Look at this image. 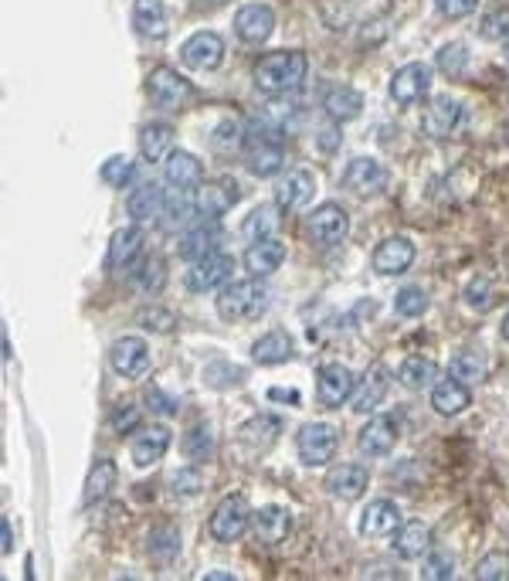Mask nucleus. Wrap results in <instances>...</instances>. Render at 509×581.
<instances>
[{"mask_svg":"<svg viewBox=\"0 0 509 581\" xmlns=\"http://www.w3.org/2000/svg\"><path fill=\"white\" fill-rule=\"evenodd\" d=\"M309 75V62L303 51H272V55L258 58L255 65V89L265 96H289V92L303 89Z\"/></svg>","mask_w":509,"mask_h":581,"instance_id":"obj_1","label":"nucleus"},{"mask_svg":"<svg viewBox=\"0 0 509 581\" xmlns=\"http://www.w3.org/2000/svg\"><path fill=\"white\" fill-rule=\"evenodd\" d=\"M272 293L265 289L258 279H241V283H228L218 293V316L224 323H241V320H255L269 310Z\"/></svg>","mask_w":509,"mask_h":581,"instance_id":"obj_2","label":"nucleus"},{"mask_svg":"<svg viewBox=\"0 0 509 581\" xmlns=\"http://www.w3.org/2000/svg\"><path fill=\"white\" fill-rule=\"evenodd\" d=\"M146 96H150L153 106L163 109V113H180V109L194 99V85L187 82L184 75H177L174 68L160 65L146 75Z\"/></svg>","mask_w":509,"mask_h":581,"instance_id":"obj_3","label":"nucleus"},{"mask_svg":"<svg viewBox=\"0 0 509 581\" xmlns=\"http://www.w3.org/2000/svg\"><path fill=\"white\" fill-rule=\"evenodd\" d=\"M336 449H340V429L330 422H309L296 435V452L309 469L333 463Z\"/></svg>","mask_w":509,"mask_h":581,"instance_id":"obj_4","label":"nucleus"},{"mask_svg":"<svg viewBox=\"0 0 509 581\" xmlns=\"http://www.w3.org/2000/svg\"><path fill=\"white\" fill-rule=\"evenodd\" d=\"M245 160L248 170L255 177H275L286 164V150H282V140L272 126H262L258 133L245 136Z\"/></svg>","mask_w":509,"mask_h":581,"instance_id":"obj_5","label":"nucleus"},{"mask_svg":"<svg viewBox=\"0 0 509 581\" xmlns=\"http://www.w3.org/2000/svg\"><path fill=\"white\" fill-rule=\"evenodd\" d=\"M248 527H252V510H248L245 497H224L218 507H214L211 520H207V531H211L214 541H221V544L238 541Z\"/></svg>","mask_w":509,"mask_h":581,"instance_id":"obj_6","label":"nucleus"},{"mask_svg":"<svg viewBox=\"0 0 509 581\" xmlns=\"http://www.w3.org/2000/svg\"><path fill=\"white\" fill-rule=\"evenodd\" d=\"M309 235H313V242L323 245V249H336V245H343V238L350 235L347 211H343L340 204H333V201L319 204L313 215H309Z\"/></svg>","mask_w":509,"mask_h":581,"instance_id":"obj_7","label":"nucleus"},{"mask_svg":"<svg viewBox=\"0 0 509 581\" xmlns=\"http://www.w3.org/2000/svg\"><path fill=\"white\" fill-rule=\"evenodd\" d=\"M231 272H235V259L224 252H214L201 262H191V269H187V276H184V286L191 289V293H211V289H218V286H228Z\"/></svg>","mask_w":509,"mask_h":581,"instance_id":"obj_8","label":"nucleus"},{"mask_svg":"<svg viewBox=\"0 0 509 581\" xmlns=\"http://www.w3.org/2000/svg\"><path fill=\"white\" fill-rule=\"evenodd\" d=\"M353 388H357V378H353V371L347 364L333 361V364H323L316 374V398L319 405L326 408H340L343 401L353 398Z\"/></svg>","mask_w":509,"mask_h":581,"instance_id":"obj_9","label":"nucleus"},{"mask_svg":"<svg viewBox=\"0 0 509 581\" xmlns=\"http://www.w3.org/2000/svg\"><path fill=\"white\" fill-rule=\"evenodd\" d=\"M180 62L187 68H194V72H214V68L224 62L221 34H214V31L191 34V38L184 41V48H180Z\"/></svg>","mask_w":509,"mask_h":581,"instance_id":"obj_10","label":"nucleus"},{"mask_svg":"<svg viewBox=\"0 0 509 581\" xmlns=\"http://www.w3.org/2000/svg\"><path fill=\"white\" fill-rule=\"evenodd\" d=\"M109 364L123 378H143L150 371V344L143 337H119L109 347Z\"/></svg>","mask_w":509,"mask_h":581,"instance_id":"obj_11","label":"nucleus"},{"mask_svg":"<svg viewBox=\"0 0 509 581\" xmlns=\"http://www.w3.org/2000/svg\"><path fill=\"white\" fill-rule=\"evenodd\" d=\"M241 201V187L231 177H214L197 187V211L204 218H221Z\"/></svg>","mask_w":509,"mask_h":581,"instance_id":"obj_12","label":"nucleus"},{"mask_svg":"<svg viewBox=\"0 0 509 581\" xmlns=\"http://www.w3.org/2000/svg\"><path fill=\"white\" fill-rule=\"evenodd\" d=\"M431 92V68L421 65V62H411L394 72L391 79V99L398 102V106H414V102H421Z\"/></svg>","mask_w":509,"mask_h":581,"instance_id":"obj_13","label":"nucleus"},{"mask_svg":"<svg viewBox=\"0 0 509 581\" xmlns=\"http://www.w3.org/2000/svg\"><path fill=\"white\" fill-rule=\"evenodd\" d=\"M275 31V11L269 4H245L235 14V34L245 45H265Z\"/></svg>","mask_w":509,"mask_h":581,"instance_id":"obj_14","label":"nucleus"},{"mask_svg":"<svg viewBox=\"0 0 509 581\" xmlns=\"http://www.w3.org/2000/svg\"><path fill=\"white\" fill-rule=\"evenodd\" d=\"M462 116L465 113H462L459 99L438 96V99H431V106L425 109V116H421V130H425L431 140H445V136H452L462 126Z\"/></svg>","mask_w":509,"mask_h":581,"instance_id":"obj_15","label":"nucleus"},{"mask_svg":"<svg viewBox=\"0 0 509 581\" xmlns=\"http://www.w3.org/2000/svg\"><path fill=\"white\" fill-rule=\"evenodd\" d=\"M343 184H347L353 194H360V198H374V194H381V191H384L387 170H384L381 160H374V157H357V160H350V164H347Z\"/></svg>","mask_w":509,"mask_h":581,"instance_id":"obj_16","label":"nucleus"},{"mask_svg":"<svg viewBox=\"0 0 509 581\" xmlns=\"http://www.w3.org/2000/svg\"><path fill=\"white\" fill-rule=\"evenodd\" d=\"M218 242H221V228H218V221H214V218L197 221V225L187 228L184 238H180L177 255H180V259H184V262H201V259H207V255L218 252Z\"/></svg>","mask_w":509,"mask_h":581,"instance_id":"obj_17","label":"nucleus"},{"mask_svg":"<svg viewBox=\"0 0 509 581\" xmlns=\"http://www.w3.org/2000/svg\"><path fill=\"white\" fill-rule=\"evenodd\" d=\"M170 449V429L167 425H146V429H136L133 435V446H129V456H133V463L146 469L153 463H160L163 456H167Z\"/></svg>","mask_w":509,"mask_h":581,"instance_id":"obj_18","label":"nucleus"},{"mask_svg":"<svg viewBox=\"0 0 509 581\" xmlns=\"http://www.w3.org/2000/svg\"><path fill=\"white\" fill-rule=\"evenodd\" d=\"M163 181L170 187H177V191H197V187L204 184L201 160L187 150H174L167 157V164H163Z\"/></svg>","mask_w":509,"mask_h":581,"instance_id":"obj_19","label":"nucleus"},{"mask_svg":"<svg viewBox=\"0 0 509 581\" xmlns=\"http://www.w3.org/2000/svg\"><path fill=\"white\" fill-rule=\"evenodd\" d=\"M387 384H391V374H387V367L374 364L367 367V374L360 378V384L353 388V412L360 415H370L381 408V401L387 398Z\"/></svg>","mask_w":509,"mask_h":581,"instance_id":"obj_20","label":"nucleus"},{"mask_svg":"<svg viewBox=\"0 0 509 581\" xmlns=\"http://www.w3.org/2000/svg\"><path fill=\"white\" fill-rule=\"evenodd\" d=\"M411 262H414V245L404 235L384 238L374 249V272H381V276H401V272L411 269Z\"/></svg>","mask_w":509,"mask_h":581,"instance_id":"obj_21","label":"nucleus"},{"mask_svg":"<svg viewBox=\"0 0 509 581\" xmlns=\"http://www.w3.org/2000/svg\"><path fill=\"white\" fill-rule=\"evenodd\" d=\"M316 194V177L309 170H292L282 177L279 191H275V208L279 211H299L313 201Z\"/></svg>","mask_w":509,"mask_h":581,"instance_id":"obj_22","label":"nucleus"},{"mask_svg":"<svg viewBox=\"0 0 509 581\" xmlns=\"http://www.w3.org/2000/svg\"><path fill=\"white\" fill-rule=\"evenodd\" d=\"M394 442H398V422L387 418V415H377V418H370L364 429H360L357 446H360L364 456L377 459V456H387V452L394 449Z\"/></svg>","mask_w":509,"mask_h":581,"instance_id":"obj_23","label":"nucleus"},{"mask_svg":"<svg viewBox=\"0 0 509 581\" xmlns=\"http://www.w3.org/2000/svg\"><path fill=\"white\" fill-rule=\"evenodd\" d=\"M282 262H286V245L275 235L258 238V242L248 245V252H245V269L252 272L255 279H265V276H272V272H279Z\"/></svg>","mask_w":509,"mask_h":581,"instance_id":"obj_24","label":"nucleus"},{"mask_svg":"<svg viewBox=\"0 0 509 581\" xmlns=\"http://www.w3.org/2000/svg\"><path fill=\"white\" fill-rule=\"evenodd\" d=\"M143 245H146V235H143L140 225L119 228V232L112 235V242H109L106 266L109 269H129L143 255Z\"/></svg>","mask_w":509,"mask_h":581,"instance_id":"obj_25","label":"nucleus"},{"mask_svg":"<svg viewBox=\"0 0 509 581\" xmlns=\"http://www.w3.org/2000/svg\"><path fill=\"white\" fill-rule=\"evenodd\" d=\"M252 531L262 544H282L292 531V514L286 507L269 503V507H262L252 514Z\"/></svg>","mask_w":509,"mask_h":581,"instance_id":"obj_26","label":"nucleus"},{"mask_svg":"<svg viewBox=\"0 0 509 581\" xmlns=\"http://www.w3.org/2000/svg\"><path fill=\"white\" fill-rule=\"evenodd\" d=\"M367 483H370V473H367V466H360V463H343L326 476V490H330L336 500L364 497Z\"/></svg>","mask_w":509,"mask_h":581,"instance_id":"obj_27","label":"nucleus"},{"mask_svg":"<svg viewBox=\"0 0 509 581\" xmlns=\"http://www.w3.org/2000/svg\"><path fill=\"white\" fill-rule=\"evenodd\" d=\"M401 527V510L391 500H374L360 514V534L364 537H391Z\"/></svg>","mask_w":509,"mask_h":581,"instance_id":"obj_28","label":"nucleus"},{"mask_svg":"<svg viewBox=\"0 0 509 581\" xmlns=\"http://www.w3.org/2000/svg\"><path fill=\"white\" fill-rule=\"evenodd\" d=\"M163 204H167V194H163V187L153 184V181H146V184L136 187L133 194H129L126 211H129V218H133L136 225H146V221L160 218Z\"/></svg>","mask_w":509,"mask_h":581,"instance_id":"obj_29","label":"nucleus"},{"mask_svg":"<svg viewBox=\"0 0 509 581\" xmlns=\"http://www.w3.org/2000/svg\"><path fill=\"white\" fill-rule=\"evenodd\" d=\"M472 405V391L469 384L462 381H438L435 388H431V408H435L438 415H462L465 408Z\"/></svg>","mask_w":509,"mask_h":581,"instance_id":"obj_30","label":"nucleus"},{"mask_svg":"<svg viewBox=\"0 0 509 581\" xmlns=\"http://www.w3.org/2000/svg\"><path fill=\"white\" fill-rule=\"evenodd\" d=\"M292 350H296V344H292V337L286 330H269L252 344V357H255V364L272 367V364H286L292 357Z\"/></svg>","mask_w":509,"mask_h":581,"instance_id":"obj_31","label":"nucleus"},{"mask_svg":"<svg viewBox=\"0 0 509 581\" xmlns=\"http://www.w3.org/2000/svg\"><path fill=\"white\" fill-rule=\"evenodd\" d=\"M323 109L330 113L333 123H350V119H357L360 109H364V96H360L357 89H350V85H333L323 99Z\"/></svg>","mask_w":509,"mask_h":581,"instance_id":"obj_32","label":"nucleus"},{"mask_svg":"<svg viewBox=\"0 0 509 581\" xmlns=\"http://www.w3.org/2000/svg\"><path fill=\"white\" fill-rule=\"evenodd\" d=\"M133 28L140 31V38H150V41H160L167 34V11H163L160 0H136Z\"/></svg>","mask_w":509,"mask_h":581,"instance_id":"obj_33","label":"nucleus"},{"mask_svg":"<svg viewBox=\"0 0 509 581\" xmlns=\"http://www.w3.org/2000/svg\"><path fill=\"white\" fill-rule=\"evenodd\" d=\"M428 548H431L428 524H421V520H411V524L398 527V537H394V551H398L401 558L418 561L421 554H428Z\"/></svg>","mask_w":509,"mask_h":581,"instance_id":"obj_34","label":"nucleus"},{"mask_svg":"<svg viewBox=\"0 0 509 581\" xmlns=\"http://www.w3.org/2000/svg\"><path fill=\"white\" fill-rule=\"evenodd\" d=\"M140 150L146 160H167L170 153H174V126L146 123L140 130Z\"/></svg>","mask_w":509,"mask_h":581,"instance_id":"obj_35","label":"nucleus"},{"mask_svg":"<svg viewBox=\"0 0 509 581\" xmlns=\"http://www.w3.org/2000/svg\"><path fill=\"white\" fill-rule=\"evenodd\" d=\"M129 276H133V289H136V293L153 296V293H160L163 283H167V262H163L160 255H143L140 266L129 272Z\"/></svg>","mask_w":509,"mask_h":581,"instance_id":"obj_36","label":"nucleus"},{"mask_svg":"<svg viewBox=\"0 0 509 581\" xmlns=\"http://www.w3.org/2000/svg\"><path fill=\"white\" fill-rule=\"evenodd\" d=\"M194 208H197V198H191V191H177L174 187V194H167V204H163V211H160V228L163 232L184 228L187 221H191Z\"/></svg>","mask_w":509,"mask_h":581,"instance_id":"obj_37","label":"nucleus"},{"mask_svg":"<svg viewBox=\"0 0 509 581\" xmlns=\"http://www.w3.org/2000/svg\"><path fill=\"white\" fill-rule=\"evenodd\" d=\"M119 483V469L112 459H99L96 466L89 469V480H85V503H102L116 490Z\"/></svg>","mask_w":509,"mask_h":581,"instance_id":"obj_38","label":"nucleus"},{"mask_svg":"<svg viewBox=\"0 0 509 581\" xmlns=\"http://www.w3.org/2000/svg\"><path fill=\"white\" fill-rule=\"evenodd\" d=\"M279 432H282V422L275 415H258V418H252V422H245L238 429V435H241V442L245 446H252V449H269L275 439H279Z\"/></svg>","mask_w":509,"mask_h":581,"instance_id":"obj_39","label":"nucleus"},{"mask_svg":"<svg viewBox=\"0 0 509 581\" xmlns=\"http://www.w3.org/2000/svg\"><path fill=\"white\" fill-rule=\"evenodd\" d=\"M435 378H438V364L428 361V357H408V361L398 367V381L408 391L435 388Z\"/></svg>","mask_w":509,"mask_h":581,"instance_id":"obj_40","label":"nucleus"},{"mask_svg":"<svg viewBox=\"0 0 509 581\" xmlns=\"http://www.w3.org/2000/svg\"><path fill=\"white\" fill-rule=\"evenodd\" d=\"M448 378L462 384H479L486 378V361H482L479 350H459V354L448 361Z\"/></svg>","mask_w":509,"mask_h":581,"instance_id":"obj_41","label":"nucleus"},{"mask_svg":"<svg viewBox=\"0 0 509 581\" xmlns=\"http://www.w3.org/2000/svg\"><path fill=\"white\" fill-rule=\"evenodd\" d=\"M204 381L211 384L214 391H228V388H238L245 381V371L231 361H211L204 367Z\"/></svg>","mask_w":509,"mask_h":581,"instance_id":"obj_42","label":"nucleus"},{"mask_svg":"<svg viewBox=\"0 0 509 581\" xmlns=\"http://www.w3.org/2000/svg\"><path fill=\"white\" fill-rule=\"evenodd\" d=\"M184 456L191 463H207L214 456V435H211V425H194L184 439Z\"/></svg>","mask_w":509,"mask_h":581,"instance_id":"obj_43","label":"nucleus"},{"mask_svg":"<svg viewBox=\"0 0 509 581\" xmlns=\"http://www.w3.org/2000/svg\"><path fill=\"white\" fill-rule=\"evenodd\" d=\"M394 310H398L404 320H418V316L428 313V293L421 286H404L398 296H394Z\"/></svg>","mask_w":509,"mask_h":581,"instance_id":"obj_44","label":"nucleus"},{"mask_svg":"<svg viewBox=\"0 0 509 581\" xmlns=\"http://www.w3.org/2000/svg\"><path fill=\"white\" fill-rule=\"evenodd\" d=\"M275 208H269V204H262V208H255L252 215L245 218V225H241V232H245L252 242H258V238H272L275 235Z\"/></svg>","mask_w":509,"mask_h":581,"instance_id":"obj_45","label":"nucleus"},{"mask_svg":"<svg viewBox=\"0 0 509 581\" xmlns=\"http://www.w3.org/2000/svg\"><path fill=\"white\" fill-rule=\"evenodd\" d=\"M177 551H180V534L174 531V527H157V531L150 534V554L157 561H174L177 558Z\"/></svg>","mask_w":509,"mask_h":581,"instance_id":"obj_46","label":"nucleus"},{"mask_svg":"<svg viewBox=\"0 0 509 581\" xmlns=\"http://www.w3.org/2000/svg\"><path fill=\"white\" fill-rule=\"evenodd\" d=\"M479 581H509V551H489L476 565Z\"/></svg>","mask_w":509,"mask_h":581,"instance_id":"obj_47","label":"nucleus"},{"mask_svg":"<svg viewBox=\"0 0 509 581\" xmlns=\"http://www.w3.org/2000/svg\"><path fill=\"white\" fill-rule=\"evenodd\" d=\"M102 181H106L109 187H126L129 181H133L136 174V164L129 157H109L106 164H102Z\"/></svg>","mask_w":509,"mask_h":581,"instance_id":"obj_48","label":"nucleus"},{"mask_svg":"<svg viewBox=\"0 0 509 581\" xmlns=\"http://www.w3.org/2000/svg\"><path fill=\"white\" fill-rule=\"evenodd\" d=\"M479 34L486 41H509V7H496V11L482 17Z\"/></svg>","mask_w":509,"mask_h":581,"instance_id":"obj_49","label":"nucleus"},{"mask_svg":"<svg viewBox=\"0 0 509 581\" xmlns=\"http://www.w3.org/2000/svg\"><path fill=\"white\" fill-rule=\"evenodd\" d=\"M465 65H469V48H465L462 41H452V45H445L438 51V68H442L445 75H462Z\"/></svg>","mask_w":509,"mask_h":581,"instance_id":"obj_50","label":"nucleus"},{"mask_svg":"<svg viewBox=\"0 0 509 581\" xmlns=\"http://www.w3.org/2000/svg\"><path fill=\"white\" fill-rule=\"evenodd\" d=\"M455 575V558L448 551H435L425 558V565H421V578L428 581H448Z\"/></svg>","mask_w":509,"mask_h":581,"instance_id":"obj_51","label":"nucleus"},{"mask_svg":"<svg viewBox=\"0 0 509 581\" xmlns=\"http://www.w3.org/2000/svg\"><path fill=\"white\" fill-rule=\"evenodd\" d=\"M245 130H241L238 119H224V123L214 130V147L218 150H235V147H245Z\"/></svg>","mask_w":509,"mask_h":581,"instance_id":"obj_52","label":"nucleus"},{"mask_svg":"<svg viewBox=\"0 0 509 581\" xmlns=\"http://www.w3.org/2000/svg\"><path fill=\"white\" fill-rule=\"evenodd\" d=\"M482 0H435V11L448 17V21H459V17H469L476 14V7Z\"/></svg>","mask_w":509,"mask_h":581,"instance_id":"obj_53","label":"nucleus"},{"mask_svg":"<svg viewBox=\"0 0 509 581\" xmlns=\"http://www.w3.org/2000/svg\"><path fill=\"white\" fill-rule=\"evenodd\" d=\"M201 486H204V480H201V473L197 469H180V473L174 476V493L177 497H197L201 493Z\"/></svg>","mask_w":509,"mask_h":581,"instance_id":"obj_54","label":"nucleus"},{"mask_svg":"<svg viewBox=\"0 0 509 581\" xmlns=\"http://www.w3.org/2000/svg\"><path fill=\"white\" fill-rule=\"evenodd\" d=\"M465 303H469L472 310H489V303H493V299H489V283H486V279H472L469 289H465Z\"/></svg>","mask_w":509,"mask_h":581,"instance_id":"obj_55","label":"nucleus"},{"mask_svg":"<svg viewBox=\"0 0 509 581\" xmlns=\"http://www.w3.org/2000/svg\"><path fill=\"white\" fill-rule=\"evenodd\" d=\"M146 405H150L153 412H160V415H177V412H180V401H177V398H170V395H163L160 388H150V391H146Z\"/></svg>","mask_w":509,"mask_h":581,"instance_id":"obj_56","label":"nucleus"},{"mask_svg":"<svg viewBox=\"0 0 509 581\" xmlns=\"http://www.w3.org/2000/svg\"><path fill=\"white\" fill-rule=\"evenodd\" d=\"M112 429L123 432V435H129L133 429H140V408H133V405L119 408V412L112 415Z\"/></svg>","mask_w":509,"mask_h":581,"instance_id":"obj_57","label":"nucleus"},{"mask_svg":"<svg viewBox=\"0 0 509 581\" xmlns=\"http://www.w3.org/2000/svg\"><path fill=\"white\" fill-rule=\"evenodd\" d=\"M269 398H272V401H292V405H299V391H292V388H289V391L272 388V391H269Z\"/></svg>","mask_w":509,"mask_h":581,"instance_id":"obj_58","label":"nucleus"},{"mask_svg":"<svg viewBox=\"0 0 509 581\" xmlns=\"http://www.w3.org/2000/svg\"><path fill=\"white\" fill-rule=\"evenodd\" d=\"M0 531H4V554L14 551V537H11V517H4V524H0Z\"/></svg>","mask_w":509,"mask_h":581,"instance_id":"obj_59","label":"nucleus"},{"mask_svg":"<svg viewBox=\"0 0 509 581\" xmlns=\"http://www.w3.org/2000/svg\"><path fill=\"white\" fill-rule=\"evenodd\" d=\"M319 136H323V140H319V147H323V150H333L336 147V140H333V130H323V133H319Z\"/></svg>","mask_w":509,"mask_h":581,"instance_id":"obj_60","label":"nucleus"},{"mask_svg":"<svg viewBox=\"0 0 509 581\" xmlns=\"http://www.w3.org/2000/svg\"><path fill=\"white\" fill-rule=\"evenodd\" d=\"M204 578H211V581H231L235 575H231V571H207Z\"/></svg>","mask_w":509,"mask_h":581,"instance_id":"obj_61","label":"nucleus"},{"mask_svg":"<svg viewBox=\"0 0 509 581\" xmlns=\"http://www.w3.org/2000/svg\"><path fill=\"white\" fill-rule=\"evenodd\" d=\"M499 330H503V340H509V313L503 316V327H499Z\"/></svg>","mask_w":509,"mask_h":581,"instance_id":"obj_62","label":"nucleus"}]
</instances>
